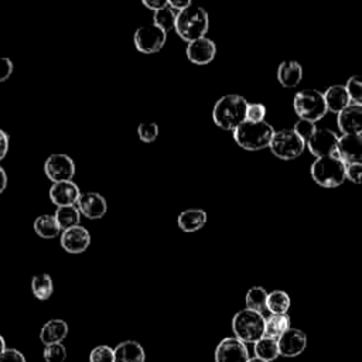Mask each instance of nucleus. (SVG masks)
I'll use <instances>...</instances> for the list:
<instances>
[{
  "mask_svg": "<svg viewBox=\"0 0 362 362\" xmlns=\"http://www.w3.org/2000/svg\"><path fill=\"white\" fill-rule=\"evenodd\" d=\"M249 102L235 93L219 98L212 109L214 123L222 130L235 132L243 122H246V110Z\"/></svg>",
  "mask_w": 362,
  "mask_h": 362,
  "instance_id": "f257e3e1",
  "label": "nucleus"
},
{
  "mask_svg": "<svg viewBox=\"0 0 362 362\" xmlns=\"http://www.w3.org/2000/svg\"><path fill=\"white\" fill-rule=\"evenodd\" d=\"M209 28L208 13L195 4L180 11L175 20V31L187 42L205 37Z\"/></svg>",
  "mask_w": 362,
  "mask_h": 362,
  "instance_id": "f03ea898",
  "label": "nucleus"
},
{
  "mask_svg": "<svg viewBox=\"0 0 362 362\" xmlns=\"http://www.w3.org/2000/svg\"><path fill=\"white\" fill-rule=\"evenodd\" d=\"M274 129L266 120L260 123L243 122L235 132L233 140L239 147L247 151H259L270 146Z\"/></svg>",
  "mask_w": 362,
  "mask_h": 362,
  "instance_id": "7ed1b4c3",
  "label": "nucleus"
},
{
  "mask_svg": "<svg viewBox=\"0 0 362 362\" xmlns=\"http://www.w3.org/2000/svg\"><path fill=\"white\" fill-rule=\"evenodd\" d=\"M310 173L314 182L324 188H337L346 180V165L338 156L315 158Z\"/></svg>",
  "mask_w": 362,
  "mask_h": 362,
  "instance_id": "20e7f679",
  "label": "nucleus"
},
{
  "mask_svg": "<svg viewBox=\"0 0 362 362\" xmlns=\"http://www.w3.org/2000/svg\"><path fill=\"white\" fill-rule=\"evenodd\" d=\"M264 324L266 318L262 313L243 308L233 315L232 331L243 344H256L264 337Z\"/></svg>",
  "mask_w": 362,
  "mask_h": 362,
  "instance_id": "39448f33",
  "label": "nucleus"
},
{
  "mask_svg": "<svg viewBox=\"0 0 362 362\" xmlns=\"http://www.w3.org/2000/svg\"><path fill=\"white\" fill-rule=\"evenodd\" d=\"M293 109L298 119L314 123L321 120L328 113L324 93L317 89L298 90L293 98Z\"/></svg>",
  "mask_w": 362,
  "mask_h": 362,
  "instance_id": "423d86ee",
  "label": "nucleus"
},
{
  "mask_svg": "<svg viewBox=\"0 0 362 362\" xmlns=\"http://www.w3.org/2000/svg\"><path fill=\"white\" fill-rule=\"evenodd\" d=\"M269 148L272 154L277 158L290 161L298 158L303 154L305 143L298 137V134L293 129H281L274 132Z\"/></svg>",
  "mask_w": 362,
  "mask_h": 362,
  "instance_id": "0eeeda50",
  "label": "nucleus"
},
{
  "mask_svg": "<svg viewBox=\"0 0 362 362\" xmlns=\"http://www.w3.org/2000/svg\"><path fill=\"white\" fill-rule=\"evenodd\" d=\"M133 41L137 51L143 54H154L164 47L167 41V33L154 24H147L139 27L134 31Z\"/></svg>",
  "mask_w": 362,
  "mask_h": 362,
  "instance_id": "6e6552de",
  "label": "nucleus"
},
{
  "mask_svg": "<svg viewBox=\"0 0 362 362\" xmlns=\"http://www.w3.org/2000/svg\"><path fill=\"white\" fill-rule=\"evenodd\" d=\"M44 173L48 180L54 182L72 181L75 175V163L68 154H51L44 163Z\"/></svg>",
  "mask_w": 362,
  "mask_h": 362,
  "instance_id": "1a4fd4ad",
  "label": "nucleus"
},
{
  "mask_svg": "<svg viewBox=\"0 0 362 362\" xmlns=\"http://www.w3.org/2000/svg\"><path fill=\"white\" fill-rule=\"evenodd\" d=\"M338 141L339 134L337 132L325 127H317L315 133L307 143V148L315 158L337 156Z\"/></svg>",
  "mask_w": 362,
  "mask_h": 362,
  "instance_id": "9d476101",
  "label": "nucleus"
},
{
  "mask_svg": "<svg viewBox=\"0 0 362 362\" xmlns=\"http://www.w3.org/2000/svg\"><path fill=\"white\" fill-rule=\"evenodd\" d=\"M249 359L246 344L235 337H226L216 345L215 362H247Z\"/></svg>",
  "mask_w": 362,
  "mask_h": 362,
  "instance_id": "9b49d317",
  "label": "nucleus"
},
{
  "mask_svg": "<svg viewBox=\"0 0 362 362\" xmlns=\"http://www.w3.org/2000/svg\"><path fill=\"white\" fill-rule=\"evenodd\" d=\"M279 354L284 358H296L307 348V335L298 328H288L279 339Z\"/></svg>",
  "mask_w": 362,
  "mask_h": 362,
  "instance_id": "f8f14e48",
  "label": "nucleus"
},
{
  "mask_svg": "<svg viewBox=\"0 0 362 362\" xmlns=\"http://www.w3.org/2000/svg\"><path fill=\"white\" fill-rule=\"evenodd\" d=\"M59 243H61V246L65 252L78 255V253L85 252L89 247L90 233L86 228L78 225V226L62 230L61 238H59Z\"/></svg>",
  "mask_w": 362,
  "mask_h": 362,
  "instance_id": "ddd939ff",
  "label": "nucleus"
},
{
  "mask_svg": "<svg viewBox=\"0 0 362 362\" xmlns=\"http://www.w3.org/2000/svg\"><path fill=\"white\" fill-rule=\"evenodd\" d=\"M337 156L348 164H362V134H341Z\"/></svg>",
  "mask_w": 362,
  "mask_h": 362,
  "instance_id": "4468645a",
  "label": "nucleus"
},
{
  "mask_svg": "<svg viewBox=\"0 0 362 362\" xmlns=\"http://www.w3.org/2000/svg\"><path fill=\"white\" fill-rule=\"evenodd\" d=\"M76 206L81 215L88 219H100L107 212V202L105 197L93 191L82 192L76 202Z\"/></svg>",
  "mask_w": 362,
  "mask_h": 362,
  "instance_id": "2eb2a0df",
  "label": "nucleus"
},
{
  "mask_svg": "<svg viewBox=\"0 0 362 362\" xmlns=\"http://www.w3.org/2000/svg\"><path fill=\"white\" fill-rule=\"evenodd\" d=\"M185 54H187V58L192 64L206 65L215 58L216 45L211 38L202 37V38H198L195 41L188 42V45L185 48Z\"/></svg>",
  "mask_w": 362,
  "mask_h": 362,
  "instance_id": "dca6fc26",
  "label": "nucleus"
},
{
  "mask_svg": "<svg viewBox=\"0 0 362 362\" xmlns=\"http://www.w3.org/2000/svg\"><path fill=\"white\" fill-rule=\"evenodd\" d=\"M81 189L74 181H62V182H54L49 187V199L52 204L58 206H68V205H76Z\"/></svg>",
  "mask_w": 362,
  "mask_h": 362,
  "instance_id": "f3484780",
  "label": "nucleus"
},
{
  "mask_svg": "<svg viewBox=\"0 0 362 362\" xmlns=\"http://www.w3.org/2000/svg\"><path fill=\"white\" fill-rule=\"evenodd\" d=\"M337 124L341 134H362V106L351 103L337 115Z\"/></svg>",
  "mask_w": 362,
  "mask_h": 362,
  "instance_id": "a211bd4d",
  "label": "nucleus"
},
{
  "mask_svg": "<svg viewBox=\"0 0 362 362\" xmlns=\"http://www.w3.org/2000/svg\"><path fill=\"white\" fill-rule=\"evenodd\" d=\"M68 335V324L64 320L54 318L47 321L40 331V341L47 346L52 344H62Z\"/></svg>",
  "mask_w": 362,
  "mask_h": 362,
  "instance_id": "6ab92c4d",
  "label": "nucleus"
},
{
  "mask_svg": "<svg viewBox=\"0 0 362 362\" xmlns=\"http://www.w3.org/2000/svg\"><path fill=\"white\" fill-rule=\"evenodd\" d=\"M115 362H146V352L140 342L127 339L115 348Z\"/></svg>",
  "mask_w": 362,
  "mask_h": 362,
  "instance_id": "aec40b11",
  "label": "nucleus"
},
{
  "mask_svg": "<svg viewBox=\"0 0 362 362\" xmlns=\"http://www.w3.org/2000/svg\"><path fill=\"white\" fill-rule=\"evenodd\" d=\"M324 99H325L328 112H332L337 115L351 105V98L345 85H331L329 88L325 89Z\"/></svg>",
  "mask_w": 362,
  "mask_h": 362,
  "instance_id": "412c9836",
  "label": "nucleus"
},
{
  "mask_svg": "<svg viewBox=\"0 0 362 362\" xmlns=\"http://www.w3.org/2000/svg\"><path fill=\"white\" fill-rule=\"evenodd\" d=\"M303 79V66L293 59L283 61L277 68V81L284 88H296Z\"/></svg>",
  "mask_w": 362,
  "mask_h": 362,
  "instance_id": "4be33fe9",
  "label": "nucleus"
},
{
  "mask_svg": "<svg viewBox=\"0 0 362 362\" xmlns=\"http://www.w3.org/2000/svg\"><path fill=\"white\" fill-rule=\"evenodd\" d=\"M206 223V212L198 208L182 211L177 218V225L182 232H197Z\"/></svg>",
  "mask_w": 362,
  "mask_h": 362,
  "instance_id": "5701e85b",
  "label": "nucleus"
},
{
  "mask_svg": "<svg viewBox=\"0 0 362 362\" xmlns=\"http://www.w3.org/2000/svg\"><path fill=\"white\" fill-rule=\"evenodd\" d=\"M33 226H34V232L42 239H54L61 233V228L55 216L49 214L37 216Z\"/></svg>",
  "mask_w": 362,
  "mask_h": 362,
  "instance_id": "b1692460",
  "label": "nucleus"
},
{
  "mask_svg": "<svg viewBox=\"0 0 362 362\" xmlns=\"http://www.w3.org/2000/svg\"><path fill=\"white\" fill-rule=\"evenodd\" d=\"M290 328V318L287 314H270L264 324V337L279 339Z\"/></svg>",
  "mask_w": 362,
  "mask_h": 362,
  "instance_id": "393cba45",
  "label": "nucleus"
},
{
  "mask_svg": "<svg viewBox=\"0 0 362 362\" xmlns=\"http://www.w3.org/2000/svg\"><path fill=\"white\" fill-rule=\"evenodd\" d=\"M61 230L74 228L79 225L81 221V212L76 205H68V206H58L54 214Z\"/></svg>",
  "mask_w": 362,
  "mask_h": 362,
  "instance_id": "a878e982",
  "label": "nucleus"
},
{
  "mask_svg": "<svg viewBox=\"0 0 362 362\" xmlns=\"http://www.w3.org/2000/svg\"><path fill=\"white\" fill-rule=\"evenodd\" d=\"M253 351H255L256 358H259L262 361H266V362H272V361H274L280 356L277 339H273V338H269V337L260 338L255 344Z\"/></svg>",
  "mask_w": 362,
  "mask_h": 362,
  "instance_id": "bb28decb",
  "label": "nucleus"
},
{
  "mask_svg": "<svg viewBox=\"0 0 362 362\" xmlns=\"http://www.w3.org/2000/svg\"><path fill=\"white\" fill-rule=\"evenodd\" d=\"M31 290L35 298L45 301L48 300L52 293H54V283L49 274L47 273H41V274H35L31 279Z\"/></svg>",
  "mask_w": 362,
  "mask_h": 362,
  "instance_id": "cd10ccee",
  "label": "nucleus"
},
{
  "mask_svg": "<svg viewBox=\"0 0 362 362\" xmlns=\"http://www.w3.org/2000/svg\"><path fill=\"white\" fill-rule=\"evenodd\" d=\"M267 297H269V293L266 291V288L260 286L250 287L245 297L246 308L263 314V311L267 310Z\"/></svg>",
  "mask_w": 362,
  "mask_h": 362,
  "instance_id": "c85d7f7f",
  "label": "nucleus"
},
{
  "mask_svg": "<svg viewBox=\"0 0 362 362\" xmlns=\"http://www.w3.org/2000/svg\"><path fill=\"white\" fill-rule=\"evenodd\" d=\"M291 300L290 296L283 290H273L267 297V311L270 314H287Z\"/></svg>",
  "mask_w": 362,
  "mask_h": 362,
  "instance_id": "c756f323",
  "label": "nucleus"
},
{
  "mask_svg": "<svg viewBox=\"0 0 362 362\" xmlns=\"http://www.w3.org/2000/svg\"><path fill=\"white\" fill-rule=\"evenodd\" d=\"M177 11L173 10L170 6L158 10L153 14V24L161 28L164 33H168L175 28V20H177Z\"/></svg>",
  "mask_w": 362,
  "mask_h": 362,
  "instance_id": "7c9ffc66",
  "label": "nucleus"
},
{
  "mask_svg": "<svg viewBox=\"0 0 362 362\" xmlns=\"http://www.w3.org/2000/svg\"><path fill=\"white\" fill-rule=\"evenodd\" d=\"M345 88L349 93L351 103L362 106V74L349 76V79L345 83Z\"/></svg>",
  "mask_w": 362,
  "mask_h": 362,
  "instance_id": "2f4dec72",
  "label": "nucleus"
},
{
  "mask_svg": "<svg viewBox=\"0 0 362 362\" xmlns=\"http://www.w3.org/2000/svg\"><path fill=\"white\" fill-rule=\"evenodd\" d=\"M293 130L298 134V137L305 143V147H307L308 140L313 137V134H314L315 130H317V124H315L314 122H310V120L298 119V120L296 122Z\"/></svg>",
  "mask_w": 362,
  "mask_h": 362,
  "instance_id": "473e14b6",
  "label": "nucleus"
},
{
  "mask_svg": "<svg viewBox=\"0 0 362 362\" xmlns=\"http://www.w3.org/2000/svg\"><path fill=\"white\" fill-rule=\"evenodd\" d=\"M42 356L45 362H64L66 359V348L62 344H52L44 348Z\"/></svg>",
  "mask_w": 362,
  "mask_h": 362,
  "instance_id": "72a5a7b5",
  "label": "nucleus"
},
{
  "mask_svg": "<svg viewBox=\"0 0 362 362\" xmlns=\"http://www.w3.org/2000/svg\"><path fill=\"white\" fill-rule=\"evenodd\" d=\"M89 362H115V351L107 345H99L89 354Z\"/></svg>",
  "mask_w": 362,
  "mask_h": 362,
  "instance_id": "f704fd0d",
  "label": "nucleus"
},
{
  "mask_svg": "<svg viewBox=\"0 0 362 362\" xmlns=\"http://www.w3.org/2000/svg\"><path fill=\"white\" fill-rule=\"evenodd\" d=\"M137 136L143 143H153L158 136V126L154 122L140 123L137 127Z\"/></svg>",
  "mask_w": 362,
  "mask_h": 362,
  "instance_id": "c9c22d12",
  "label": "nucleus"
},
{
  "mask_svg": "<svg viewBox=\"0 0 362 362\" xmlns=\"http://www.w3.org/2000/svg\"><path fill=\"white\" fill-rule=\"evenodd\" d=\"M266 106L263 103H249L246 110V122L260 123L266 117Z\"/></svg>",
  "mask_w": 362,
  "mask_h": 362,
  "instance_id": "e433bc0d",
  "label": "nucleus"
},
{
  "mask_svg": "<svg viewBox=\"0 0 362 362\" xmlns=\"http://www.w3.org/2000/svg\"><path fill=\"white\" fill-rule=\"evenodd\" d=\"M346 180L352 184H362V164H348Z\"/></svg>",
  "mask_w": 362,
  "mask_h": 362,
  "instance_id": "4c0bfd02",
  "label": "nucleus"
},
{
  "mask_svg": "<svg viewBox=\"0 0 362 362\" xmlns=\"http://www.w3.org/2000/svg\"><path fill=\"white\" fill-rule=\"evenodd\" d=\"M0 362H27L25 356L16 348H6L0 355Z\"/></svg>",
  "mask_w": 362,
  "mask_h": 362,
  "instance_id": "58836bf2",
  "label": "nucleus"
},
{
  "mask_svg": "<svg viewBox=\"0 0 362 362\" xmlns=\"http://www.w3.org/2000/svg\"><path fill=\"white\" fill-rule=\"evenodd\" d=\"M13 74V61L7 57H0V82L7 81Z\"/></svg>",
  "mask_w": 362,
  "mask_h": 362,
  "instance_id": "ea45409f",
  "label": "nucleus"
},
{
  "mask_svg": "<svg viewBox=\"0 0 362 362\" xmlns=\"http://www.w3.org/2000/svg\"><path fill=\"white\" fill-rule=\"evenodd\" d=\"M141 4L144 7H147L148 10L154 11V13L168 7V1L167 0H141Z\"/></svg>",
  "mask_w": 362,
  "mask_h": 362,
  "instance_id": "a19ab883",
  "label": "nucleus"
},
{
  "mask_svg": "<svg viewBox=\"0 0 362 362\" xmlns=\"http://www.w3.org/2000/svg\"><path fill=\"white\" fill-rule=\"evenodd\" d=\"M8 146H10L8 134L0 129V161L6 157V154L8 151Z\"/></svg>",
  "mask_w": 362,
  "mask_h": 362,
  "instance_id": "79ce46f5",
  "label": "nucleus"
},
{
  "mask_svg": "<svg viewBox=\"0 0 362 362\" xmlns=\"http://www.w3.org/2000/svg\"><path fill=\"white\" fill-rule=\"evenodd\" d=\"M191 4H192V3H191L189 0H168V6H170L173 10H175L177 13H180V11H182V10H185V8H188Z\"/></svg>",
  "mask_w": 362,
  "mask_h": 362,
  "instance_id": "37998d69",
  "label": "nucleus"
},
{
  "mask_svg": "<svg viewBox=\"0 0 362 362\" xmlns=\"http://www.w3.org/2000/svg\"><path fill=\"white\" fill-rule=\"evenodd\" d=\"M6 188H7V174H6V170L0 165V194L4 192Z\"/></svg>",
  "mask_w": 362,
  "mask_h": 362,
  "instance_id": "c03bdc74",
  "label": "nucleus"
},
{
  "mask_svg": "<svg viewBox=\"0 0 362 362\" xmlns=\"http://www.w3.org/2000/svg\"><path fill=\"white\" fill-rule=\"evenodd\" d=\"M4 351H6V341H4V338L0 335V355H1Z\"/></svg>",
  "mask_w": 362,
  "mask_h": 362,
  "instance_id": "a18cd8bd",
  "label": "nucleus"
},
{
  "mask_svg": "<svg viewBox=\"0 0 362 362\" xmlns=\"http://www.w3.org/2000/svg\"><path fill=\"white\" fill-rule=\"evenodd\" d=\"M247 362H266V361H262V359H259V358L255 356V358H250Z\"/></svg>",
  "mask_w": 362,
  "mask_h": 362,
  "instance_id": "49530a36",
  "label": "nucleus"
}]
</instances>
